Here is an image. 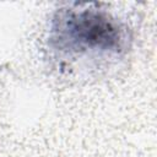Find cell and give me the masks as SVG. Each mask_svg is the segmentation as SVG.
<instances>
[{
    "label": "cell",
    "instance_id": "cell-1",
    "mask_svg": "<svg viewBox=\"0 0 157 157\" xmlns=\"http://www.w3.org/2000/svg\"><path fill=\"white\" fill-rule=\"evenodd\" d=\"M55 31L60 40L77 50H118L123 43L118 22L98 10L70 11L59 18Z\"/></svg>",
    "mask_w": 157,
    "mask_h": 157
}]
</instances>
